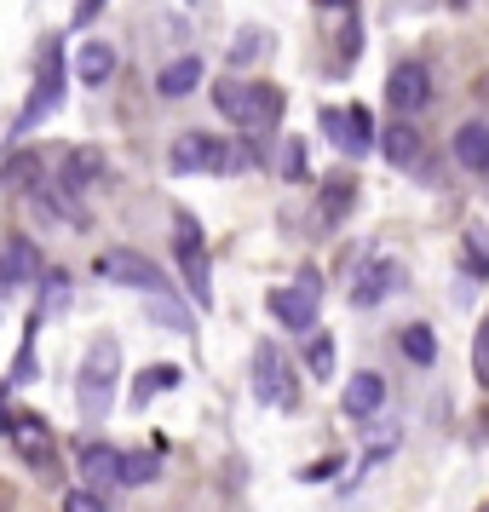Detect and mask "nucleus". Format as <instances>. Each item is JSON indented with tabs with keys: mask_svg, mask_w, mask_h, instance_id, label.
I'll use <instances>...</instances> for the list:
<instances>
[{
	"mask_svg": "<svg viewBox=\"0 0 489 512\" xmlns=\"http://www.w3.org/2000/svg\"><path fill=\"white\" fill-rule=\"evenodd\" d=\"M455 162L466 173H489V127L484 121H461L455 127Z\"/></svg>",
	"mask_w": 489,
	"mask_h": 512,
	"instance_id": "nucleus-14",
	"label": "nucleus"
},
{
	"mask_svg": "<svg viewBox=\"0 0 489 512\" xmlns=\"http://www.w3.org/2000/svg\"><path fill=\"white\" fill-rule=\"evenodd\" d=\"M397 346H403V357H409L415 369H432V363H438V334H432V323H409L397 334Z\"/></svg>",
	"mask_w": 489,
	"mask_h": 512,
	"instance_id": "nucleus-18",
	"label": "nucleus"
},
{
	"mask_svg": "<svg viewBox=\"0 0 489 512\" xmlns=\"http://www.w3.org/2000/svg\"><path fill=\"white\" fill-rule=\"evenodd\" d=\"M282 110H288V98L271 81H242V104H236L231 127H242V133H271L282 121Z\"/></svg>",
	"mask_w": 489,
	"mask_h": 512,
	"instance_id": "nucleus-5",
	"label": "nucleus"
},
{
	"mask_svg": "<svg viewBox=\"0 0 489 512\" xmlns=\"http://www.w3.org/2000/svg\"><path fill=\"white\" fill-rule=\"evenodd\" d=\"M472 374H478V386L489 392V323H478V334H472Z\"/></svg>",
	"mask_w": 489,
	"mask_h": 512,
	"instance_id": "nucleus-26",
	"label": "nucleus"
},
{
	"mask_svg": "<svg viewBox=\"0 0 489 512\" xmlns=\"http://www.w3.org/2000/svg\"><path fill=\"white\" fill-rule=\"evenodd\" d=\"M305 369L317 374V380L334 374V334H311V346H305Z\"/></svg>",
	"mask_w": 489,
	"mask_h": 512,
	"instance_id": "nucleus-25",
	"label": "nucleus"
},
{
	"mask_svg": "<svg viewBox=\"0 0 489 512\" xmlns=\"http://www.w3.org/2000/svg\"><path fill=\"white\" fill-rule=\"evenodd\" d=\"M317 6H323V12H334V6H351V0H317Z\"/></svg>",
	"mask_w": 489,
	"mask_h": 512,
	"instance_id": "nucleus-35",
	"label": "nucleus"
},
{
	"mask_svg": "<svg viewBox=\"0 0 489 512\" xmlns=\"http://www.w3.org/2000/svg\"><path fill=\"white\" fill-rule=\"evenodd\" d=\"M81 472H87V489H116L121 449H110V443H87V449H81Z\"/></svg>",
	"mask_w": 489,
	"mask_h": 512,
	"instance_id": "nucleus-16",
	"label": "nucleus"
},
{
	"mask_svg": "<svg viewBox=\"0 0 489 512\" xmlns=\"http://www.w3.org/2000/svg\"><path fill=\"white\" fill-rule=\"evenodd\" d=\"M317 121H323L328 144H334L340 156H351V162L374 150V116H369V104H346V110H340V104H323V116H317Z\"/></svg>",
	"mask_w": 489,
	"mask_h": 512,
	"instance_id": "nucleus-2",
	"label": "nucleus"
},
{
	"mask_svg": "<svg viewBox=\"0 0 489 512\" xmlns=\"http://www.w3.org/2000/svg\"><path fill=\"white\" fill-rule=\"evenodd\" d=\"M340 403H346L351 420H374L380 409H386V374L357 369V374L346 380V397H340Z\"/></svg>",
	"mask_w": 489,
	"mask_h": 512,
	"instance_id": "nucleus-10",
	"label": "nucleus"
},
{
	"mask_svg": "<svg viewBox=\"0 0 489 512\" xmlns=\"http://www.w3.org/2000/svg\"><path fill=\"white\" fill-rule=\"evenodd\" d=\"M0 432H12V415H6V403H0Z\"/></svg>",
	"mask_w": 489,
	"mask_h": 512,
	"instance_id": "nucleus-34",
	"label": "nucleus"
},
{
	"mask_svg": "<svg viewBox=\"0 0 489 512\" xmlns=\"http://www.w3.org/2000/svg\"><path fill=\"white\" fill-rule=\"evenodd\" d=\"M35 277H41V248L24 242V236H12L0 248V282H35Z\"/></svg>",
	"mask_w": 489,
	"mask_h": 512,
	"instance_id": "nucleus-13",
	"label": "nucleus"
},
{
	"mask_svg": "<svg viewBox=\"0 0 489 512\" xmlns=\"http://www.w3.org/2000/svg\"><path fill=\"white\" fill-rule=\"evenodd\" d=\"M196 81H202V58L185 52V58H173V64L156 75V93H162V98H190V93H196Z\"/></svg>",
	"mask_w": 489,
	"mask_h": 512,
	"instance_id": "nucleus-17",
	"label": "nucleus"
},
{
	"mask_svg": "<svg viewBox=\"0 0 489 512\" xmlns=\"http://www.w3.org/2000/svg\"><path fill=\"white\" fill-rule=\"evenodd\" d=\"M397 282H403V271H397L392 259H374L369 271L351 282V305H357V311H369V305H380L386 294H392Z\"/></svg>",
	"mask_w": 489,
	"mask_h": 512,
	"instance_id": "nucleus-11",
	"label": "nucleus"
},
{
	"mask_svg": "<svg viewBox=\"0 0 489 512\" xmlns=\"http://www.w3.org/2000/svg\"><path fill=\"white\" fill-rule=\"evenodd\" d=\"M334 472H340V461H311L300 478H305V484H317V478H334Z\"/></svg>",
	"mask_w": 489,
	"mask_h": 512,
	"instance_id": "nucleus-32",
	"label": "nucleus"
},
{
	"mask_svg": "<svg viewBox=\"0 0 489 512\" xmlns=\"http://www.w3.org/2000/svg\"><path fill=\"white\" fill-rule=\"evenodd\" d=\"M466 271L478 282H489V236L484 225H466Z\"/></svg>",
	"mask_w": 489,
	"mask_h": 512,
	"instance_id": "nucleus-23",
	"label": "nucleus"
},
{
	"mask_svg": "<svg viewBox=\"0 0 489 512\" xmlns=\"http://www.w3.org/2000/svg\"><path fill=\"white\" fill-rule=\"evenodd\" d=\"M12 438L29 449V461H35V466H52V455H47L52 438H47V426H41L35 415H29V420H12Z\"/></svg>",
	"mask_w": 489,
	"mask_h": 512,
	"instance_id": "nucleus-21",
	"label": "nucleus"
},
{
	"mask_svg": "<svg viewBox=\"0 0 489 512\" xmlns=\"http://www.w3.org/2000/svg\"><path fill=\"white\" fill-rule=\"evenodd\" d=\"M98 12H104V0H81V6H75V24H93Z\"/></svg>",
	"mask_w": 489,
	"mask_h": 512,
	"instance_id": "nucleus-33",
	"label": "nucleus"
},
{
	"mask_svg": "<svg viewBox=\"0 0 489 512\" xmlns=\"http://www.w3.org/2000/svg\"><path fill=\"white\" fill-rule=\"evenodd\" d=\"M380 150H386V162L397 167V173H409V167L420 162V127L409 116H397L386 133H380Z\"/></svg>",
	"mask_w": 489,
	"mask_h": 512,
	"instance_id": "nucleus-12",
	"label": "nucleus"
},
{
	"mask_svg": "<svg viewBox=\"0 0 489 512\" xmlns=\"http://www.w3.org/2000/svg\"><path fill=\"white\" fill-rule=\"evenodd\" d=\"M98 271H104L110 282H121V288H144V294H162V300H167V277L144 254H133V248L104 254V259H98Z\"/></svg>",
	"mask_w": 489,
	"mask_h": 512,
	"instance_id": "nucleus-6",
	"label": "nucleus"
},
{
	"mask_svg": "<svg viewBox=\"0 0 489 512\" xmlns=\"http://www.w3.org/2000/svg\"><path fill=\"white\" fill-rule=\"evenodd\" d=\"M116 374H121L116 340H98V346L87 351L81 374H75V397H81V409H87V415H104V409L116 403Z\"/></svg>",
	"mask_w": 489,
	"mask_h": 512,
	"instance_id": "nucleus-1",
	"label": "nucleus"
},
{
	"mask_svg": "<svg viewBox=\"0 0 489 512\" xmlns=\"http://www.w3.org/2000/svg\"><path fill=\"white\" fill-rule=\"evenodd\" d=\"M259 52H265V29H242V41L231 47V64L242 70V64H254Z\"/></svg>",
	"mask_w": 489,
	"mask_h": 512,
	"instance_id": "nucleus-27",
	"label": "nucleus"
},
{
	"mask_svg": "<svg viewBox=\"0 0 489 512\" xmlns=\"http://www.w3.org/2000/svg\"><path fill=\"white\" fill-rule=\"evenodd\" d=\"M351 208V179H334V185L323 190V202H317V213H323V225H340Z\"/></svg>",
	"mask_w": 489,
	"mask_h": 512,
	"instance_id": "nucleus-24",
	"label": "nucleus"
},
{
	"mask_svg": "<svg viewBox=\"0 0 489 512\" xmlns=\"http://www.w3.org/2000/svg\"><path fill=\"white\" fill-rule=\"evenodd\" d=\"M179 386V369L173 363H156V369H144L139 380H133V403H150L156 392H173Z\"/></svg>",
	"mask_w": 489,
	"mask_h": 512,
	"instance_id": "nucleus-22",
	"label": "nucleus"
},
{
	"mask_svg": "<svg viewBox=\"0 0 489 512\" xmlns=\"http://www.w3.org/2000/svg\"><path fill=\"white\" fill-rule=\"evenodd\" d=\"M271 317H277L282 328H294V334H311V328H317V311H323V305H317V294H311V288H300V282H294V288H271Z\"/></svg>",
	"mask_w": 489,
	"mask_h": 512,
	"instance_id": "nucleus-9",
	"label": "nucleus"
},
{
	"mask_svg": "<svg viewBox=\"0 0 489 512\" xmlns=\"http://www.w3.org/2000/svg\"><path fill=\"white\" fill-rule=\"evenodd\" d=\"M173 254L185 265V282H190V300L196 305H213V282H208V254H202V225L179 213V225H173Z\"/></svg>",
	"mask_w": 489,
	"mask_h": 512,
	"instance_id": "nucleus-4",
	"label": "nucleus"
},
{
	"mask_svg": "<svg viewBox=\"0 0 489 512\" xmlns=\"http://www.w3.org/2000/svg\"><path fill=\"white\" fill-rule=\"evenodd\" d=\"M156 472H162V449H133V455H121V472H116V484L139 489V484H150Z\"/></svg>",
	"mask_w": 489,
	"mask_h": 512,
	"instance_id": "nucleus-20",
	"label": "nucleus"
},
{
	"mask_svg": "<svg viewBox=\"0 0 489 512\" xmlns=\"http://www.w3.org/2000/svg\"><path fill=\"white\" fill-rule=\"evenodd\" d=\"M386 104H392L397 116L415 121L432 104V75H426V64H397L392 81H386Z\"/></svg>",
	"mask_w": 489,
	"mask_h": 512,
	"instance_id": "nucleus-7",
	"label": "nucleus"
},
{
	"mask_svg": "<svg viewBox=\"0 0 489 512\" xmlns=\"http://www.w3.org/2000/svg\"><path fill=\"white\" fill-rule=\"evenodd\" d=\"M282 179H294V185L305 179V144H300V139L282 144Z\"/></svg>",
	"mask_w": 489,
	"mask_h": 512,
	"instance_id": "nucleus-29",
	"label": "nucleus"
},
{
	"mask_svg": "<svg viewBox=\"0 0 489 512\" xmlns=\"http://www.w3.org/2000/svg\"><path fill=\"white\" fill-rule=\"evenodd\" d=\"M455 6H466V0H455Z\"/></svg>",
	"mask_w": 489,
	"mask_h": 512,
	"instance_id": "nucleus-36",
	"label": "nucleus"
},
{
	"mask_svg": "<svg viewBox=\"0 0 489 512\" xmlns=\"http://www.w3.org/2000/svg\"><path fill=\"white\" fill-rule=\"evenodd\" d=\"M254 397L271 403V409H300V386H294V369L271 340L254 346Z\"/></svg>",
	"mask_w": 489,
	"mask_h": 512,
	"instance_id": "nucleus-3",
	"label": "nucleus"
},
{
	"mask_svg": "<svg viewBox=\"0 0 489 512\" xmlns=\"http://www.w3.org/2000/svg\"><path fill=\"white\" fill-rule=\"evenodd\" d=\"M64 512H104V495L98 489H70L64 495Z\"/></svg>",
	"mask_w": 489,
	"mask_h": 512,
	"instance_id": "nucleus-30",
	"label": "nucleus"
},
{
	"mask_svg": "<svg viewBox=\"0 0 489 512\" xmlns=\"http://www.w3.org/2000/svg\"><path fill=\"white\" fill-rule=\"evenodd\" d=\"M64 300H70V277H58V271H52L47 277V288H41V311H64Z\"/></svg>",
	"mask_w": 489,
	"mask_h": 512,
	"instance_id": "nucleus-28",
	"label": "nucleus"
},
{
	"mask_svg": "<svg viewBox=\"0 0 489 512\" xmlns=\"http://www.w3.org/2000/svg\"><path fill=\"white\" fill-rule=\"evenodd\" d=\"M98 173H104V156H98V150H70V156H64V173H58V185L64 190H87Z\"/></svg>",
	"mask_w": 489,
	"mask_h": 512,
	"instance_id": "nucleus-19",
	"label": "nucleus"
},
{
	"mask_svg": "<svg viewBox=\"0 0 489 512\" xmlns=\"http://www.w3.org/2000/svg\"><path fill=\"white\" fill-rule=\"evenodd\" d=\"M58 98H64V58H58V47H47V58H41V81H35V98L24 104V116H18V133H29L41 116H52Z\"/></svg>",
	"mask_w": 489,
	"mask_h": 512,
	"instance_id": "nucleus-8",
	"label": "nucleus"
},
{
	"mask_svg": "<svg viewBox=\"0 0 489 512\" xmlns=\"http://www.w3.org/2000/svg\"><path fill=\"white\" fill-rule=\"evenodd\" d=\"M116 75V47L110 41H87V47L75 52V81L81 87H104Z\"/></svg>",
	"mask_w": 489,
	"mask_h": 512,
	"instance_id": "nucleus-15",
	"label": "nucleus"
},
{
	"mask_svg": "<svg viewBox=\"0 0 489 512\" xmlns=\"http://www.w3.org/2000/svg\"><path fill=\"white\" fill-rule=\"evenodd\" d=\"M6 173H12L18 185H29V190H35V156H12V162H6Z\"/></svg>",
	"mask_w": 489,
	"mask_h": 512,
	"instance_id": "nucleus-31",
	"label": "nucleus"
}]
</instances>
